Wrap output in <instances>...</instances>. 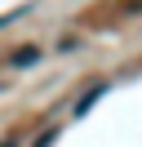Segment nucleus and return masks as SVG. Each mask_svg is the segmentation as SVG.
I'll return each mask as SVG.
<instances>
[{"label": "nucleus", "mask_w": 142, "mask_h": 147, "mask_svg": "<svg viewBox=\"0 0 142 147\" xmlns=\"http://www.w3.org/2000/svg\"><path fill=\"white\" fill-rule=\"evenodd\" d=\"M53 143H58V129H44V134H40V138H36V143H31V147H53Z\"/></svg>", "instance_id": "3"}, {"label": "nucleus", "mask_w": 142, "mask_h": 147, "mask_svg": "<svg viewBox=\"0 0 142 147\" xmlns=\"http://www.w3.org/2000/svg\"><path fill=\"white\" fill-rule=\"evenodd\" d=\"M40 63V49H18L13 54V67H36Z\"/></svg>", "instance_id": "2"}, {"label": "nucleus", "mask_w": 142, "mask_h": 147, "mask_svg": "<svg viewBox=\"0 0 142 147\" xmlns=\"http://www.w3.org/2000/svg\"><path fill=\"white\" fill-rule=\"evenodd\" d=\"M107 89H111V85H107V80H98V85H93V89H89V94H84V98H80V102H76V116H84V111H89V107H93V102H98V98H102V94H107Z\"/></svg>", "instance_id": "1"}]
</instances>
